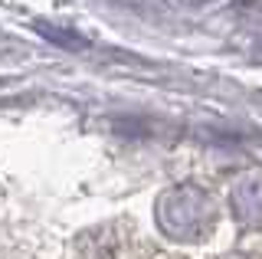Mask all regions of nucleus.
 Instances as JSON below:
<instances>
[{
  "label": "nucleus",
  "instance_id": "f257e3e1",
  "mask_svg": "<svg viewBox=\"0 0 262 259\" xmlns=\"http://www.w3.org/2000/svg\"><path fill=\"white\" fill-rule=\"evenodd\" d=\"M158 226L174 243H200L216 226V204L196 184L170 187L158 200Z\"/></svg>",
  "mask_w": 262,
  "mask_h": 259
},
{
  "label": "nucleus",
  "instance_id": "f03ea898",
  "mask_svg": "<svg viewBox=\"0 0 262 259\" xmlns=\"http://www.w3.org/2000/svg\"><path fill=\"white\" fill-rule=\"evenodd\" d=\"M236 220L246 226H262V177H243L229 193Z\"/></svg>",
  "mask_w": 262,
  "mask_h": 259
}]
</instances>
